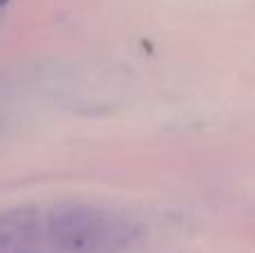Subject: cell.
Segmentation results:
<instances>
[{"mask_svg": "<svg viewBox=\"0 0 255 253\" xmlns=\"http://www.w3.org/2000/svg\"><path fill=\"white\" fill-rule=\"evenodd\" d=\"M130 224L88 204H65L45 222L47 253H115L132 240Z\"/></svg>", "mask_w": 255, "mask_h": 253, "instance_id": "obj_1", "label": "cell"}, {"mask_svg": "<svg viewBox=\"0 0 255 253\" xmlns=\"http://www.w3.org/2000/svg\"><path fill=\"white\" fill-rule=\"evenodd\" d=\"M9 2V0H0V7H4V4H7Z\"/></svg>", "mask_w": 255, "mask_h": 253, "instance_id": "obj_2", "label": "cell"}]
</instances>
